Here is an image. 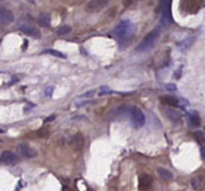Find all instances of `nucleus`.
Returning <instances> with one entry per match:
<instances>
[{"label":"nucleus","instance_id":"b1692460","mask_svg":"<svg viewBox=\"0 0 205 191\" xmlns=\"http://www.w3.org/2000/svg\"><path fill=\"white\" fill-rule=\"evenodd\" d=\"M165 87L170 91H176V85H173V84H167V85H165Z\"/></svg>","mask_w":205,"mask_h":191},{"label":"nucleus","instance_id":"a211bd4d","mask_svg":"<svg viewBox=\"0 0 205 191\" xmlns=\"http://www.w3.org/2000/svg\"><path fill=\"white\" fill-rule=\"evenodd\" d=\"M70 32H71V27L70 25H62V27H60V28L57 29V34H60V36L67 34Z\"/></svg>","mask_w":205,"mask_h":191},{"label":"nucleus","instance_id":"c756f323","mask_svg":"<svg viewBox=\"0 0 205 191\" xmlns=\"http://www.w3.org/2000/svg\"><path fill=\"white\" fill-rule=\"evenodd\" d=\"M63 191H68V187H66V186H65V187H63Z\"/></svg>","mask_w":205,"mask_h":191},{"label":"nucleus","instance_id":"39448f33","mask_svg":"<svg viewBox=\"0 0 205 191\" xmlns=\"http://www.w3.org/2000/svg\"><path fill=\"white\" fill-rule=\"evenodd\" d=\"M18 162V157L15 153H13L10 151H4L0 156V163H3V165H15Z\"/></svg>","mask_w":205,"mask_h":191},{"label":"nucleus","instance_id":"f257e3e1","mask_svg":"<svg viewBox=\"0 0 205 191\" xmlns=\"http://www.w3.org/2000/svg\"><path fill=\"white\" fill-rule=\"evenodd\" d=\"M134 33H135L134 25L129 20H123L113 31V34L117 37V39L120 40V42L123 40V42H126V43L134 36Z\"/></svg>","mask_w":205,"mask_h":191},{"label":"nucleus","instance_id":"c85d7f7f","mask_svg":"<svg viewBox=\"0 0 205 191\" xmlns=\"http://www.w3.org/2000/svg\"><path fill=\"white\" fill-rule=\"evenodd\" d=\"M54 118H56V115H51V117H48V118L46 119V121H52Z\"/></svg>","mask_w":205,"mask_h":191},{"label":"nucleus","instance_id":"f8f14e48","mask_svg":"<svg viewBox=\"0 0 205 191\" xmlns=\"http://www.w3.org/2000/svg\"><path fill=\"white\" fill-rule=\"evenodd\" d=\"M161 101L163 104H166L169 106H179L180 101L179 99H176L173 96H170V95H165V96H161Z\"/></svg>","mask_w":205,"mask_h":191},{"label":"nucleus","instance_id":"7ed1b4c3","mask_svg":"<svg viewBox=\"0 0 205 191\" xmlns=\"http://www.w3.org/2000/svg\"><path fill=\"white\" fill-rule=\"evenodd\" d=\"M160 11H161V24L165 27L170 25L173 22L171 15V2H161Z\"/></svg>","mask_w":205,"mask_h":191},{"label":"nucleus","instance_id":"423d86ee","mask_svg":"<svg viewBox=\"0 0 205 191\" xmlns=\"http://www.w3.org/2000/svg\"><path fill=\"white\" fill-rule=\"evenodd\" d=\"M11 22H14V14H13V11L5 6H2L0 8V23L6 25Z\"/></svg>","mask_w":205,"mask_h":191},{"label":"nucleus","instance_id":"f3484780","mask_svg":"<svg viewBox=\"0 0 205 191\" xmlns=\"http://www.w3.org/2000/svg\"><path fill=\"white\" fill-rule=\"evenodd\" d=\"M43 53H48V54H52V56H56V57H60V58H66L65 53L58 52L56 49H46V51H43Z\"/></svg>","mask_w":205,"mask_h":191},{"label":"nucleus","instance_id":"aec40b11","mask_svg":"<svg viewBox=\"0 0 205 191\" xmlns=\"http://www.w3.org/2000/svg\"><path fill=\"white\" fill-rule=\"evenodd\" d=\"M112 92H113V90H110V89L106 87V86H103V87H100V92H99V95H100V96H103V95L112 94Z\"/></svg>","mask_w":205,"mask_h":191},{"label":"nucleus","instance_id":"6ab92c4d","mask_svg":"<svg viewBox=\"0 0 205 191\" xmlns=\"http://www.w3.org/2000/svg\"><path fill=\"white\" fill-rule=\"evenodd\" d=\"M37 134H38V137H41V138H47L49 135V132L47 129H42V130H38Z\"/></svg>","mask_w":205,"mask_h":191},{"label":"nucleus","instance_id":"20e7f679","mask_svg":"<svg viewBox=\"0 0 205 191\" xmlns=\"http://www.w3.org/2000/svg\"><path fill=\"white\" fill-rule=\"evenodd\" d=\"M132 121H133V124L137 128H141V127L144 125L146 118H144V114L142 113L141 109H138V108H133L132 109Z\"/></svg>","mask_w":205,"mask_h":191},{"label":"nucleus","instance_id":"dca6fc26","mask_svg":"<svg viewBox=\"0 0 205 191\" xmlns=\"http://www.w3.org/2000/svg\"><path fill=\"white\" fill-rule=\"evenodd\" d=\"M189 119H190V123L193 125H195V127H199L200 125V119H199V117L196 115V113H190L189 114Z\"/></svg>","mask_w":205,"mask_h":191},{"label":"nucleus","instance_id":"9d476101","mask_svg":"<svg viewBox=\"0 0 205 191\" xmlns=\"http://www.w3.org/2000/svg\"><path fill=\"white\" fill-rule=\"evenodd\" d=\"M108 4V2H98V0H94V2H89L86 5V10L88 11H98L101 8H104Z\"/></svg>","mask_w":205,"mask_h":191},{"label":"nucleus","instance_id":"393cba45","mask_svg":"<svg viewBox=\"0 0 205 191\" xmlns=\"http://www.w3.org/2000/svg\"><path fill=\"white\" fill-rule=\"evenodd\" d=\"M95 94V91L94 90H91V91H88V92H85V94H83V98H88V96H92V95Z\"/></svg>","mask_w":205,"mask_h":191},{"label":"nucleus","instance_id":"9b49d317","mask_svg":"<svg viewBox=\"0 0 205 191\" xmlns=\"http://www.w3.org/2000/svg\"><path fill=\"white\" fill-rule=\"evenodd\" d=\"M20 31L24 34L29 36L32 38H39V36H41V33H39V31L37 28H33V27H29V25H22L20 27Z\"/></svg>","mask_w":205,"mask_h":191},{"label":"nucleus","instance_id":"4be33fe9","mask_svg":"<svg viewBox=\"0 0 205 191\" xmlns=\"http://www.w3.org/2000/svg\"><path fill=\"white\" fill-rule=\"evenodd\" d=\"M194 135H195V137L199 139V141H204V132H200V130H196L195 133H194Z\"/></svg>","mask_w":205,"mask_h":191},{"label":"nucleus","instance_id":"7c9ffc66","mask_svg":"<svg viewBox=\"0 0 205 191\" xmlns=\"http://www.w3.org/2000/svg\"><path fill=\"white\" fill-rule=\"evenodd\" d=\"M4 132V129H0V133H3Z\"/></svg>","mask_w":205,"mask_h":191},{"label":"nucleus","instance_id":"bb28decb","mask_svg":"<svg viewBox=\"0 0 205 191\" xmlns=\"http://www.w3.org/2000/svg\"><path fill=\"white\" fill-rule=\"evenodd\" d=\"M11 79H13V80H11V81H10V84H15V83H17V81H18V80H19V79H18V77H17V76H14V77H11Z\"/></svg>","mask_w":205,"mask_h":191},{"label":"nucleus","instance_id":"cd10ccee","mask_svg":"<svg viewBox=\"0 0 205 191\" xmlns=\"http://www.w3.org/2000/svg\"><path fill=\"white\" fill-rule=\"evenodd\" d=\"M201 157L205 159V147H201Z\"/></svg>","mask_w":205,"mask_h":191},{"label":"nucleus","instance_id":"2eb2a0df","mask_svg":"<svg viewBox=\"0 0 205 191\" xmlns=\"http://www.w3.org/2000/svg\"><path fill=\"white\" fill-rule=\"evenodd\" d=\"M157 172H158V175H160V177L161 179H163V180H166V181H169V180H172V177H173V175L169 171V170H166V168H162V167H160L158 170H157Z\"/></svg>","mask_w":205,"mask_h":191},{"label":"nucleus","instance_id":"a878e982","mask_svg":"<svg viewBox=\"0 0 205 191\" xmlns=\"http://www.w3.org/2000/svg\"><path fill=\"white\" fill-rule=\"evenodd\" d=\"M27 47H28V40H24V43H23V51H25L27 49Z\"/></svg>","mask_w":205,"mask_h":191},{"label":"nucleus","instance_id":"6e6552de","mask_svg":"<svg viewBox=\"0 0 205 191\" xmlns=\"http://www.w3.org/2000/svg\"><path fill=\"white\" fill-rule=\"evenodd\" d=\"M138 186H139V190H142V191H147L149 187L152 186V177L149 176V175H147V173L139 176Z\"/></svg>","mask_w":205,"mask_h":191},{"label":"nucleus","instance_id":"1a4fd4ad","mask_svg":"<svg viewBox=\"0 0 205 191\" xmlns=\"http://www.w3.org/2000/svg\"><path fill=\"white\" fill-rule=\"evenodd\" d=\"M84 144H85L84 135L81 134V133L75 134L74 138H72V146H74V148L76 149V151H81V149L84 148Z\"/></svg>","mask_w":205,"mask_h":191},{"label":"nucleus","instance_id":"5701e85b","mask_svg":"<svg viewBox=\"0 0 205 191\" xmlns=\"http://www.w3.org/2000/svg\"><path fill=\"white\" fill-rule=\"evenodd\" d=\"M52 94H53V87H47L46 90H45V95L46 96H52Z\"/></svg>","mask_w":205,"mask_h":191},{"label":"nucleus","instance_id":"473e14b6","mask_svg":"<svg viewBox=\"0 0 205 191\" xmlns=\"http://www.w3.org/2000/svg\"><path fill=\"white\" fill-rule=\"evenodd\" d=\"M204 130H205V128H204Z\"/></svg>","mask_w":205,"mask_h":191},{"label":"nucleus","instance_id":"412c9836","mask_svg":"<svg viewBox=\"0 0 205 191\" xmlns=\"http://www.w3.org/2000/svg\"><path fill=\"white\" fill-rule=\"evenodd\" d=\"M191 185L195 190H199L200 189V184H199V179H193L191 180Z\"/></svg>","mask_w":205,"mask_h":191},{"label":"nucleus","instance_id":"2f4dec72","mask_svg":"<svg viewBox=\"0 0 205 191\" xmlns=\"http://www.w3.org/2000/svg\"><path fill=\"white\" fill-rule=\"evenodd\" d=\"M17 191H19V190H17Z\"/></svg>","mask_w":205,"mask_h":191},{"label":"nucleus","instance_id":"0eeeda50","mask_svg":"<svg viewBox=\"0 0 205 191\" xmlns=\"http://www.w3.org/2000/svg\"><path fill=\"white\" fill-rule=\"evenodd\" d=\"M19 151H20V153L24 158H33V157L37 156V152L27 143H20L19 144Z\"/></svg>","mask_w":205,"mask_h":191},{"label":"nucleus","instance_id":"ddd939ff","mask_svg":"<svg viewBox=\"0 0 205 191\" xmlns=\"http://www.w3.org/2000/svg\"><path fill=\"white\" fill-rule=\"evenodd\" d=\"M49 23H51V17L48 13H43L41 14L39 18H38V24L41 27H49Z\"/></svg>","mask_w":205,"mask_h":191},{"label":"nucleus","instance_id":"f03ea898","mask_svg":"<svg viewBox=\"0 0 205 191\" xmlns=\"http://www.w3.org/2000/svg\"><path fill=\"white\" fill-rule=\"evenodd\" d=\"M158 37H160V29H155V31H152L151 33H148V34L146 36V38L138 45V47H137V51H138V52H146V51H148L149 48H152L153 45L157 42Z\"/></svg>","mask_w":205,"mask_h":191},{"label":"nucleus","instance_id":"4468645a","mask_svg":"<svg viewBox=\"0 0 205 191\" xmlns=\"http://www.w3.org/2000/svg\"><path fill=\"white\" fill-rule=\"evenodd\" d=\"M165 113L171 121H179L180 120V113L177 110H175V109H167Z\"/></svg>","mask_w":205,"mask_h":191}]
</instances>
